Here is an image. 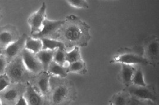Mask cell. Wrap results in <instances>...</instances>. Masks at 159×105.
I'll use <instances>...</instances> for the list:
<instances>
[{"instance_id":"obj_1","label":"cell","mask_w":159,"mask_h":105,"mask_svg":"<svg viewBox=\"0 0 159 105\" xmlns=\"http://www.w3.org/2000/svg\"><path fill=\"white\" fill-rule=\"evenodd\" d=\"M90 27L74 15L64 20L62 26L51 38L56 39L68 47L86 46L91 39Z\"/></svg>"},{"instance_id":"obj_2","label":"cell","mask_w":159,"mask_h":105,"mask_svg":"<svg viewBox=\"0 0 159 105\" xmlns=\"http://www.w3.org/2000/svg\"><path fill=\"white\" fill-rule=\"evenodd\" d=\"M49 94L52 105H68L77 98V90L73 83L67 81L50 89Z\"/></svg>"},{"instance_id":"obj_3","label":"cell","mask_w":159,"mask_h":105,"mask_svg":"<svg viewBox=\"0 0 159 105\" xmlns=\"http://www.w3.org/2000/svg\"><path fill=\"white\" fill-rule=\"evenodd\" d=\"M125 90L130 95L132 99L135 100L153 103H156L158 101L156 89L152 85H147L144 86H137L131 85L127 87Z\"/></svg>"},{"instance_id":"obj_4","label":"cell","mask_w":159,"mask_h":105,"mask_svg":"<svg viewBox=\"0 0 159 105\" xmlns=\"http://www.w3.org/2000/svg\"><path fill=\"white\" fill-rule=\"evenodd\" d=\"M29 72L24 67L21 55L18 56L10 62L6 68V75L9 77L10 82L18 83L25 77Z\"/></svg>"},{"instance_id":"obj_5","label":"cell","mask_w":159,"mask_h":105,"mask_svg":"<svg viewBox=\"0 0 159 105\" xmlns=\"http://www.w3.org/2000/svg\"><path fill=\"white\" fill-rule=\"evenodd\" d=\"M47 6L43 2L40 8L33 14H32L28 19V24L30 27V33L31 35L39 33L41 30L43 22L46 18Z\"/></svg>"},{"instance_id":"obj_6","label":"cell","mask_w":159,"mask_h":105,"mask_svg":"<svg viewBox=\"0 0 159 105\" xmlns=\"http://www.w3.org/2000/svg\"><path fill=\"white\" fill-rule=\"evenodd\" d=\"M21 54L24 65L30 73L39 74L44 71L43 66L35 54L25 49H24Z\"/></svg>"},{"instance_id":"obj_7","label":"cell","mask_w":159,"mask_h":105,"mask_svg":"<svg viewBox=\"0 0 159 105\" xmlns=\"http://www.w3.org/2000/svg\"><path fill=\"white\" fill-rule=\"evenodd\" d=\"M64 20H50L46 18L43 24L41 30L39 33H36L32 36V37L35 38H50L57 33L58 30L62 26Z\"/></svg>"},{"instance_id":"obj_8","label":"cell","mask_w":159,"mask_h":105,"mask_svg":"<svg viewBox=\"0 0 159 105\" xmlns=\"http://www.w3.org/2000/svg\"><path fill=\"white\" fill-rule=\"evenodd\" d=\"M27 38L26 34H23V35L17 39L14 42L8 45L5 48V56L7 62H11L14 58L18 56V54L21 53L25 46V40Z\"/></svg>"},{"instance_id":"obj_9","label":"cell","mask_w":159,"mask_h":105,"mask_svg":"<svg viewBox=\"0 0 159 105\" xmlns=\"http://www.w3.org/2000/svg\"><path fill=\"white\" fill-rule=\"evenodd\" d=\"M112 62L120 63L121 64L133 65H148L150 64L146 58L141 56L137 55L134 54L125 53L120 55L116 56L113 59Z\"/></svg>"},{"instance_id":"obj_10","label":"cell","mask_w":159,"mask_h":105,"mask_svg":"<svg viewBox=\"0 0 159 105\" xmlns=\"http://www.w3.org/2000/svg\"><path fill=\"white\" fill-rule=\"evenodd\" d=\"M51 76L47 72L43 71L39 74V76L35 80L34 88L38 91L40 94L43 95L44 97L49 94L50 88H51V83L50 78Z\"/></svg>"},{"instance_id":"obj_11","label":"cell","mask_w":159,"mask_h":105,"mask_svg":"<svg viewBox=\"0 0 159 105\" xmlns=\"http://www.w3.org/2000/svg\"><path fill=\"white\" fill-rule=\"evenodd\" d=\"M145 58L150 63H156L159 60V41L157 38L150 39L144 47Z\"/></svg>"},{"instance_id":"obj_12","label":"cell","mask_w":159,"mask_h":105,"mask_svg":"<svg viewBox=\"0 0 159 105\" xmlns=\"http://www.w3.org/2000/svg\"><path fill=\"white\" fill-rule=\"evenodd\" d=\"M24 96L27 100L29 105H46L44 97L30 83L27 85Z\"/></svg>"},{"instance_id":"obj_13","label":"cell","mask_w":159,"mask_h":105,"mask_svg":"<svg viewBox=\"0 0 159 105\" xmlns=\"http://www.w3.org/2000/svg\"><path fill=\"white\" fill-rule=\"evenodd\" d=\"M135 70L136 69L132 65L121 64L120 77L121 82L126 88L131 85V80Z\"/></svg>"},{"instance_id":"obj_14","label":"cell","mask_w":159,"mask_h":105,"mask_svg":"<svg viewBox=\"0 0 159 105\" xmlns=\"http://www.w3.org/2000/svg\"><path fill=\"white\" fill-rule=\"evenodd\" d=\"M132 100L130 95L125 90L114 94L109 102L113 105H131Z\"/></svg>"},{"instance_id":"obj_15","label":"cell","mask_w":159,"mask_h":105,"mask_svg":"<svg viewBox=\"0 0 159 105\" xmlns=\"http://www.w3.org/2000/svg\"><path fill=\"white\" fill-rule=\"evenodd\" d=\"M54 52V50H42L35 54L43 66L44 71L45 72H47L50 64L53 61Z\"/></svg>"},{"instance_id":"obj_16","label":"cell","mask_w":159,"mask_h":105,"mask_svg":"<svg viewBox=\"0 0 159 105\" xmlns=\"http://www.w3.org/2000/svg\"><path fill=\"white\" fill-rule=\"evenodd\" d=\"M24 49L28 50L34 54H37L43 50V42L41 39L32 37H27L25 40Z\"/></svg>"},{"instance_id":"obj_17","label":"cell","mask_w":159,"mask_h":105,"mask_svg":"<svg viewBox=\"0 0 159 105\" xmlns=\"http://www.w3.org/2000/svg\"><path fill=\"white\" fill-rule=\"evenodd\" d=\"M47 72L52 77L61 78L66 77L68 74L67 67L58 65L53 61L50 64Z\"/></svg>"},{"instance_id":"obj_18","label":"cell","mask_w":159,"mask_h":105,"mask_svg":"<svg viewBox=\"0 0 159 105\" xmlns=\"http://www.w3.org/2000/svg\"><path fill=\"white\" fill-rule=\"evenodd\" d=\"M43 42V50H56L57 49H65V45L62 42L50 38L41 39Z\"/></svg>"},{"instance_id":"obj_19","label":"cell","mask_w":159,"mask_h":105,"mask_svg":"<svg viewBox=\"0 0 159 105\" xmlns=\"http://www.w3.org/2000/svg\"><path fill=\"white\" fill-rule=\"evenodd\" d=\"M16 40L15 35L13 32L8 29H3L0 31V45L6 47Z\"/></svg>"},{"instance_id":"obj_20","label":"cell","mask_w":159,"mask_h":105,"mask_svg":"<svg viewBox=\"0 0 159 105\" xmlns=\"http://www.w3.org/2000/svg\"><path fill=\"white\" fill-rule=\"evenodd\" d=\"M67 70L68 73H84L86 72L85 62L83 59L74 62L67 66Z\"/></svg>"},{"instance_id":"obj_21","label":"cell","mask_w":159,"mask_h":105,"mask_svg":"<svg viewBox=\"0 0 159 105\" xmlns=\"http://www.w3.org/2000/svg\"><path fill=\"white\" fill-rule=\"evenodd\" d=\"M82 58L81 55V52L79 47L75 46L73 49L66 52V64H70L74 62L81 60Z\"/></svg>"},{"instance_id":"obj_22","label":"cell","mask_w":159,"mask_h":105,"mask_svg":"<svg viewBox=\"0 0 159 105\" xmlns=\"http://www.w3.org/2000/svg\"><path fill=\"white\" fill-rule=\"evenodd\" d=\"M131 85L137 86H144L147 85L144 81L143 73L140 69H136L131 80Z\"/></svg>"},{"instance_id":"obj_23","label":"cell","mask_w":159,"mask_h":105,"mask_svg":"<svg viewBox=\"0 0 159 105\" xmlns=\"http://www.w3.org/2000/svg\"><path fill=\"white\" fill-rule=\"evenodd\" d=\"M65 49H57L54 50L53 55V62L58 65L66 67Z\"/></svg>"},{"instance_id":"obj_24","label":"cell","mask_w":159,"mask_h":105,"mask_svg":"<svg viewBox=\"0 0 159 105\" xmlns=\"http://www.w3.org/2000/svg\"><path fill=\"white\" fill-rule=\"evenodd\" d=\"M1 98L6 100L7 102H13L16 99L18 96V91L15 89H9L6 90H4L1 93Z\"/></svg>"},{"instance_id":"obj_25","label":"cell","mask_w":159,"mask_h":105,"mask_svg":"<svg viewBox=\"0 0 159 105\" xmlns=\"http://www.w3.org/2000/svg\"><path fill=\"white\" fill-rule=\"evenodd\" d=\"M67 2L70 6L78 9H87L89 8V3L85 0H68Z\"/></svg>"},{"instance_id":"obj_26","label":"cell","mask_w":159,"mask_h":105,"mask_svg":"<svg viewBox=\"0 0 159 105\" xmlns=\"http://www.w3.org/2000/svg\"><path fill=\"white\" fill-rule=\"evenodd\" d=\"M9 77L6 73L0 75V93L5 90L10 84Z\"/></svg>"},{"instance_id":"obj_27","label":"cell","mask_w":159,"mask_h":105,"mask_svg":"<svg viewBox=\"0 0 159 105\" xmlns=\"http://www.w3.org/2000/svg\"><path fill=\"white\" fill-rule=\"evenodd\" d=\"M7 62L5 55L2 54H0V75L6 73V68L8 65Z\"/></svg>"},{"instance_id":"obj_28","label":"cell","mask_w":159,"mask_h":105,"mask_svg":"<svg viewBox=\"0 0 159 105\" xmlns=\"http://www.w3.org/2000/svg\"><path fill=\"white\" fill-rule=\"evenodd\" d=\"M16 105H29V103L27 100L24 98V96H22L17 100Z\"/></svg>"},{"instance_id":"obj_29","label":"cell","mask_w":159,"mask_h":105,"mask_svg":"<svg viewBox=\"0 0 159 105\" xmlns=\"http://www.w3.org/2000/svg\"><path fill=\"white\" fill-rule=\"evenodd\" d=\"M139 102H140V103H139L138 105H145V103H146V102H140V101H139Z\"/></svg>"},{"instance_id":"obj_30","label":"cell","mask_w":159,"mask_h":105,"mask_svg":"<svg viewBox=\"0 0 159 105\" xmlns=\"http://www.w3.org/2000/svg\"><path fill=\"white\" fill-rule=\"evenodd\" d=\"M0 105H2V101H1V99H0Z\"/></svg>"},{"instance_id":"obj_31","label":"cell","mask_w":159,"mask_h":105,"mask_svg":"<svg viewBox=\"0 0 159 105\" xmlns=\"http://www.w3.org/2000/svg\"><path fill=\"white\" fill-rule=\"evenodd\" d=\"M2 54V50L0 49V54Z\"/></svg>"},{"instance_id":"obj_32","label":"cell","mask_w":159,"mask_h":105,"mask_svg":"<svg viewBox=\"0 0 159 105\" xmlns=\"http://www.w3.org/2000/svg\"><path fill=\"white\" fill-rule=\"evenodd\" d=\"M108 105H112V104H111V103H110V102H109V104H108Z\"/></svg>"}]
</instances>
